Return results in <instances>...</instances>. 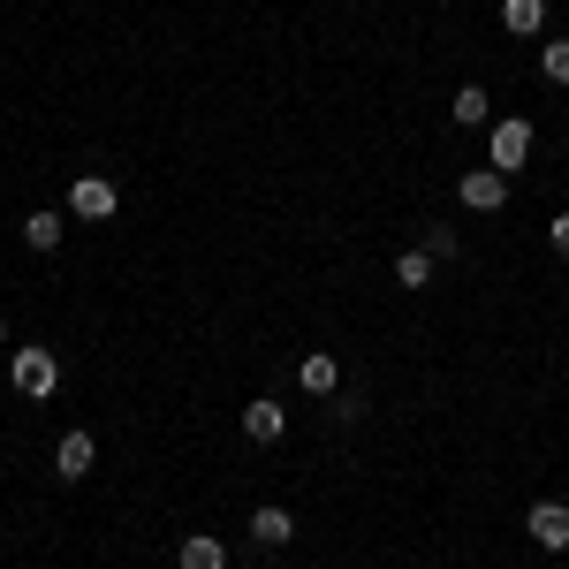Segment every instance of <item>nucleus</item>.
Masks as SVG:
<instances>
[{
	"label": "nucleus",
	"mask_w": 569,
	"mask_h": 569,
	"mask_svg": "<svg viewBox=\"0 0 569 569\" xmlns=\"http://www.w3.org/2000/svg\"><path fill=\"white\" fill-rule=\"evenodd\" d=\"M525 160H531V122H525V114H509V122H493V130H486V168L517 176Z\"/></svg>",
	"instance_id": "nucleus-1"
},
{
	"label": "nucleus",
	"mask_w": 569,
	"mask_h": 569,
	"mask_svg": "<svg viewBox=\"0 0 569 569\" xmlns=\"http://www.w3.org/2000/svg\"><path fill=\"white\" fill-rule=\"evenodd\" d=\"M8 380H16V395L46 402V395L61 388V365H53V350H16L8 357Z\"/></svg>",
	"instance_id": "nucleus-2"
},
{
	"label": "nucleus",
	"mask_w": 569,
	"mask_h": 569,
	"mask_svg": "<svg viewBox=\"0 0 569 569\" xmlns=\"http://www.w3.org/2000/svg\"><path fill=\"white\" fill-rule=\"evenodd\" d=\"M114 206H122V190L107 176H77L69 182V220H114Z\"/></svg>",
	"instance_id": "nucleus-3"
},
{
	"label": "nucleus",
	"mask_w": 569,
	"mask_h": 569,
	"mask_svg": "<svg viewBox=\"0 0 569 569\" xmlns=\"http://www.w3.org/2000/svg\"><path fill=\"white\" fill-rule=\"evenodd\" d=\"M531 547H547V555H569V501H531Z\"/></svg>",
	"instance_id": "nucleus-4"
},
{
	"label": "nucleus",
	"mask_w": 569,
	"mask_h": 569,
	"mask_svg": "<svg viewBox=\"0 0 569 569\" xmlns=\"http://www.w3.org/2000/svg\"><path fill=\"white\" fill-rule=\"evenodd\" d=\"M463 206H471V213H501V206H509V176H501V168H471V176H463Z\"/></svg>",
	"instance_id": "nucleus-5"
},
{
	"label": "nucleus",
	"mask_w": 569,
	"mask_h": 569,
	"mask_svg": "<svg viewBox=\"0 0 569 569\" xmlns=\"http://www.w3.org/2000/svg\"><path fill=\"white\" fill-rule=\"evenodd\" d=\"M243 433L259 440V448H273V440L289 433V410H281L273 395H259V402H243Z\"/></svg>",
	"instance_id": "nucleus-6"
},
{
	"label": "nucleus",
	"mask_w": 569,
	"mask_h": 569,
	"mask_svg": "<svg viewBox=\"0 0 569 569\" xmlns=\"http://www.w3.org/2000/svg\"><path fill=\"white\" fill-rule=\"evenodd\" d=\"M448 122H456V130H486V122H493L486 84H463V91H456V99H448Z\"/></svg>",
	"instance_id": "nucleus-7"
},
{
	"label": "nucleus",
	"mask_w": 569,
	"mask_h": 569,
	"mask_svg": "<svg viewBox=\"0 0 569 569\" xmlns=\"http://www.w3.org/2000/svg\"><path fill=\"white\" fill-rule=\"evenodd\" d=\"M91 463H99V440H91V433H61V448H53V471H61V479H84Z\"/></svg>",
	"instance_id": "nucleus-8"
},
{
	"label": "nucleus",
	"mask_w": 569,
	"mask_h": 569,
	"mask_svg": "<svg viewBox=\"0 0 569 569\" xmlns=\"http://www.w3.org/2000/svg\"><path fill=\"white\" fill-rule=\"evenodd\" d=\"M251 539H259V547H289V539H297V517H289L281 501H266V509H251Z\"/></svg>",
	"instance_id": "nucleus-9"
},
{
	"label": "nucleus",
	"mask_w": 569,
	"mask_h": 569,
	"mask_svg": "<svg viewBox=\"0 0 569 569\" xmlns=\"http://www.w3.org/2000/svg\"><path fill=\"white\" fill-rule=\"evenodd\" d=\"M297 388L305 395H342V365H335L327 350H311L305 365H297Z\"/></svg>",
	"instance_id": "nucleus-10"
},
{
	"label": "nucleus",
	"mask_w": 569,
	"mask_h": 569,
	"mask_svg": "<svg viewBox=\"0 0 569 569\" xmlns=\"http://www.w3.org/2000/svg\"><path fill=\"white\" fill-rule=\"evenodd\" d=\"M176 569H228V547H220L213 531H190L176 547Z\"/></svg>",
	"instance_id": "nucleus-11"
},
{
	"label": "nucleus",
	"mask_w": 569,
	"mask_h": 569,
	"mask_svg": "<svg viewBox=\"0 0 569 569\" xmlns=\"http://www.w3.org/2000/svg\"><path fill=\"white\" fill-rule=\"evenodd\" d=\"M61 236H69V213H31L23 220V243H31V251H61Z\"/></svg>",
	"instance_id": "nucleus-12"
},
{
	"label": "nucleus",
	"mask_w": 569,
	"mask_h": 569,
	"mask_svg": "<svg viewBox=\"0 0 569 569\" xmlns=\"http://www.w3.org/2000/svg\"><path fill=\"white\" fill-rule=\"evenodd\" d=\"M501 23H509L517 39H539V23H547V0H501Z\"/></svg>",
	"instance_id": "nucleus-13"
},
{
	"label": "nucleus",
	"mask_w": 569,
	"mask_h": 569,
	"mask_svg": "<svg viewBox=\"0 0 569 569\" xmlns=\"http://www.w3.org/2000/svg\"><path fill=\"white\" fill-rule=\"evenodd\" d=\"M395 281H402V289H433V259H426V251H402V259H395Z\"/></svg>",
	"instance_id": "nucleus-14"
},
{
	"label": "nucleus",
	"mask_w": 569,
	"mask_h": 569,
	"mask_svg": "<svg viewBox=\"0 0 569 569\" xmlns=\"http://www.w3.org/2000/svg\"><path fill=\"white\" fill-rule=\"evenodd\" d=\"M539 69H547V84H569V39H547V46H539Z\"/></svg>",
	"instance_id": "nucleus-15"
},
{
	"label": "nucleus",
	"mask_w": 569,
	"mask_h": 569,
	"mask_svg": "<svg viewBox=\"0 0 569 569\" xmlns=\"http://www.w3.org/2000/svg\"><path fill=\"white\" fill-rule=\"evenodd\" d=\"M418 251H426V259H456V251H463V243H456V228H426V243H418Z\"/></svg>",
	"instance_id": "nucleus-16"
},
{
	"label": "nucleus",
	"mask_w": 569,
	"mask_h": 569,
	"mask_svg": "<svg viewBox=\"0 0 569 569\" xmlns=\"http://www.w3.org/2000/svg\"><path fill=\"white\" fill-rule=\"evenodd\" d=\"M335 418H342V426H357V418H365V395L342 388V395H335Z\"/></svg>",
	"instance_id": "nucleus-17"
},
{
	"label": "nucleus",
	"mask_w": 569,
	"mask_h": 569,
	"mask_svg": "<svg viewBox=\"0 0 569 569\" xmlns=\"http://www.w3.org/2000/svg\"><path fill=\"white\" fill-rule=\"evenodd\" d=\"M547 243H555V259H569V213L547 220Z\"/></svg>",
	"instance_id": "nucleus-18"
},
{
	"label": "nucleus",
	"mask_w": 569,
	"mask_h": 569,
	"mask_svg": "<svg viewBox=\"0 0 569 569\" xmlns=\"http://www.w3.org/2000/svg\"><path fill=\"white\" fill-rule=\"evenodd\" d=\"M0 342H8V319H0Z\"/></svg>",
	"instance_id": "nucleus-19"
}]
</instances>
